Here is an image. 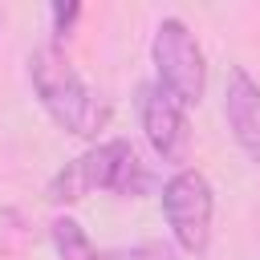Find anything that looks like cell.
<instances>
[{
    "label": "cell",
    "instance_id": "5",
    "mask_svg": "<svg viewBox=\"0 0 260 260\" xmlns=\"http://www.w3.org/2000/svg\"><path fill=\"white\" fill-rule=\"evenodd\" d=\"M134 110H138V126L154 150L158 162H187L191 150V122H187V106H179L167 89H158L154 81H142L134 93Z\"/></svg>",
    "mask_w": 260,
    "mask_h": 260
},
{
    "label": "cell",
    "instance_id": "1",
    "mask_svg": "<svg viewBox=\"0 0 260 260\" xmlns=\"http://www.w3.org/2000/svg\"><path fill=\"white\" fill-rule=\"evenodd\" d=\"M154 187V171L142 162V154L126 138H110L89 146L85 154L69 158L45 187L49 203H77L89 191H110L122 199H138Z\"/></svg>",
    "mask_w": 260,
    "mask_h": 260
},
{
    "label": "cell",
    "instance_id": "3",
    "mask_svg": "<svg viewBox=\"0 0 260 260\" xmlns=\"http://www.w3.org/2000/svg\"><path fill=\"white\" fill-rule=\"evenodd\" d=\"M150 65H154V85L167 89L179 106H199L207 89V57L187 20L162 16L154 37H150Z\"/></svg>",
    "mask_w": 260,
    "mask_h": 260
},
{
    "label": "cell",
    "instance_id": "7",
    "mask_svg": "<svg viewBox=\"0 0 260 260\" xmlns=\"http://www.w3.org/2000/svg\"><path fill=\"white\" fill-rule=\"evenodd\" d=\"M49 240L57 248V260H98V248H93L89 232L73 215H57L49 223Z\"/></svg>",
    "mask_w": 260,
    "mask_h": 260
},
{
    "label": "cell",
    "instance_id": "6",
    "mask_svg": "<svg viewBox=\"0 0 260 260\" xmlns=\"http://www.w3.org/2000/svg\"><path fill=\"white\" fill-rule=\"evenodd\" d=\"M223 118H228V130H232L236 146L244 150V158L260 167V81L244 65L228 69V81H223Z\"/></svg>",
    "mask_w": 260,
    "mask_h": 260
},
{
    "label": "cell",
    "instance_id": "4",
    "mask_svg": "<svg viewBox=\"0 0 260 260\" xmlns=\"http://www.w3.org/2000/svg\"><path fill=\"white\" fill-rule=\"evenodd\" d=\"M158 203H162V219H167L179 252L203 256L211 248V219H215V191H211L207 175L195 167H179L162 183Z\"/></svg>",
    "mask_w": 260,
    "mask_h": 260
},
{
    "label": "cell",
    "instance_id": "8",
    "mask_svg": "<svg viewBox=\"0 0 260 260\" xmlns=\"http://www.w3.org/2000/svg\"><path fill=\"white\" fill-rule=\"evenodd\" d=\"M77 16H81V4H49V20H53V45H61L69 32H73V24H77Z\"/></svg>",
    "mask_w": 260,
    "mask_h": 260
},
{
    "label": "cell",
    "instance_id": "2",
    "mask_svg": "<svg viewBox=\"0 0 260 260\" xmlns=\"http://www.w3.org/2000/svg\"><path fill=\"white\" fill-rule=\"evenodd\" d=\"M28 81L41 102V110L73 138H89L106 122V102L89 89V81L77 73V65L65 57L61 45H37L28 53Z\"/></svg>",
    "mask_w": 260,
    "mask_h": 260
},
{
    "label": "cell",
    "instance_id": "9",
    "mask_svg": "<svg viewBox=\"0 0 260 260\" xmlns=\"http://www.w3.org/2000/svg\"><path fill=\"white\" fill-rule=\"evenodd\" d=\"M98 260H167V252L162 248H118V252H106V256H98Z\"/></svg>",
    "mask_w": 260,
    "mask_h": 260
}]
</instances>
